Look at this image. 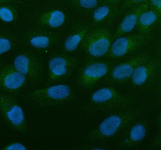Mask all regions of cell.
I'll list each match as a JSON object with an SVG mask.
<instances>
[{
  "label": "cell",
  "mask_w": 161,
  "mask_h": 150,
  "mask_svg": "<svg viewBox=\"0 0 161 150\" xmlns=\"http://www.w3.org/2000/svg\"><path fill=\"white\" fill-rule=\"evenodd\" d=\"M81 98L80 108L87 115L105 116L140 104L142 98L124 87L102 84Z\"/></svg>",
  "instance_id": "cell-1"
},
{
  "label": "cell",
  "mask_w": 161,
  "mask_h": 150,
  "mask_svg": "<svg viewBox=\"0 0 161 150\" xmlns=\"http://www.w3.org/2000/svg\"><path fill=\"white\" fill-rule=\"evenodd\" d=\"M151 113L130 124L114 142V147L119 150H131L141 147L152 134L158 123Z\"/></svg>",
  "instance_id": "cell-10"
},
{
  "label": "cell",
  "mask_w": 161,
  "mask_h": 150,
  "mask_svg": "<svg viewBox=\"0 0 161 150\" xmlns=\"http://www.w3.org/2000/svg\"><path fill=\"white\" fill-rule=\"evenodd\" d=\"M46 58L45 79L47 85L67 83L84 58L80 53L69 54L59 51Z\"/></svg>",
  "instance_id": "cell-7"
},
{
  "label": "cell",
  "mask_w": 161,
  "mask_h": 150,
  "mask_svg": "<svg viewBox=\"0 0 161 150\" xmlns=\"http://www.w3.org/2000/svg\"><path fill=\"white\" fill-rule=\"evenodd\" d=\"M92 28L87 18H77L63 33L57 51L69 54L80 53V46Z\"/></svg>",
  "instance_id": "cell-17"
},
{
  "label": "cell",
  "mask_w": 161,
  "mask_h": 150,
  "mask_svg": "<svg viewBox=\"0 0 161 150\" xmlns=\"http://www.w3.org/2000/svg\"><path fill=\"white\" fill-rule=\"evenodd\" d=\"M161 18V12L149 6L140 16L134 31L149 35L160 24Z\"/></svg>",
  "instance_id": "cell-21"
},
{
  "label": "cell",
  "mask_w": 161,
  "mask_h": 150,
  "mask_svg": "<svg viewBox=\"0 0 161 150\" xmlns=\"http://www.w3.org/2000/svg\"><path fill=\"white\" fill-rule=\"evenodd\" d=\"M149 113L151 107L142 102L131 108L109 114L87 134L86 140L102 145L114 143L130 124Z\"/></svg>",
  "instance_id": "cell-3"
},
{
  "label": "cell",
  "mask_w": 161,
  "mask_h": 150,
  "mask_svg": "<svg viewBox=\"0 0 161 150\" xmlns=\"http://www.w3.org/2000/svg\"><path fill=\"white\" fill-rule=\"evenodd\" d=\"M154 54V53L152 51L145 48L118 61L110 70L102 84H111L124 88L137 67Z\"/></svg>",
  "instance_id": "cell-12"
},
{
  "label": "cell",
  "mask_w": 161,
  "mask_h": 150,
  "mask_svg": "<svg viewBox=\"0 0 161 150\" xmlns=\"http://www.w3.org/2000/svg\"><path fill=\"white\" fill-rule=\"evenodd\" d=\"M8 59L25 76L34 88L45 79V60L44 57L37 53L22 46Z\"/></svg>",
  "instance_id": "cell-9"
},
{
  "label": "cell",
  "mask_w": 161,
  "mask_h": 150,
  "mask_svg": "<svg viewBox=\"0 0 161 150\" xmlns=\"http://www.w3.org/2000/svg\"><path fill=\"white\" fill-rule=\"evenodd\" d=\"M124 11L123 1L103 0L87 19L93 27H104L114 29Z\"/></svg>",
  "instance_id": "cell-18"
},
{
  "label": "cell",
  "mask_w": 161,
  "mask_h": 150,
  "mask_svg": "<svg viewBox=\"0 0 161 150\" xmlns=\"http://www.w3.org/2000/svg\"><path fill=\"white\" fill-rule=\"evenodd\" d=\"M30 1L1 0V28L19 31L26 25Z\"/></svg>",
  "instance_id": "cell-14"
},
{
  "label": "cell",
  "mask_w": 161,
  "mask_h": 150,
  "mask_svg": "<svg viewBox=\"0 0 161 150\" xmlns=\"http://www.w3.org/2000/svg\"><path fill=\"white\" fill-rule=\"evenodd\" d=\"M149 3L150 8L161 12V0H150L149 1Z\"/></svg>",
  "instance_id": "cell-25"
},
{
  "label": "cell",
  "mask_w": 161,
  "mask_h": 150,
  "mask_svg": "<svg viewBox=\"0 0 161 150\" xmlns=\"http://www.w3.org/2000/svg\"><path fill=\"white\" fill-rule=\"evenodd\" d=\"M75 86L68 83L34 88L25 94L28 102L39 107L70 108L80 104Z\"/></svg>",
  "instance_id": "cell-4"
},
{
  "label": "cell",
  "mask_w": 161,
  "mask_h": 150,
  "mask_svg": "<svg viewBox=\"0 0 161 150\" xmlns=\"http://www.w3.org/2000/svg\"><path fill=\"white\" fill-rule=\"evenodd\" d=\"M30 83L8 59L0 62V93L19 96L28 91Z\"/></svg>",
  "instance_id": "cell-15"
},
{
  "label": "cell",
  "mask_w": 161,
  "mask_h": 150,
  "mask_svg": "<svg viewBox=\"0 0 161 150\" xmlns=\"http://www.w3.org/2000/svg\"><path fill=\"white\" fill-rule=\"evenodd\" d=\"M2 149L4 150H25L28 149V148L24 144L16 142L11 143L7 144L4 147H3V148H2Z\"/></svg>",
  "instance_id": "cell-23"
},
{
  "label": "cell",
  "mask_w": 161,
  "mask_h": 150,
  "mask_svg": "<svg viewBox=\"0 0 161 150\" xmlns=\"http://www.w3.org/2000/svg\"><path fill=\"white\" fill-rule=\"evenodd\" d=\"M77 18L66 1H30L26 25L62 34Z\"/></svg>",
  "instance_id": "cell-2"
},
{
  "label": "cell",
  "mask_w": 161,
  "mask_h": 150,
  "mask_svg": "<svg viewBox=\"0 0 161 150\" xmlns=\"http://www.w3.org/2000/svg\"><path fill=\"white\" fill-rule=\"evenodd\" d=\"M149 7V1L145 0L126 9L114 29L115 39L134 32L140 16Z\"/></svg>",
  "instance_id": "cell-19"
},
{
  "label": "cell",
  "mask_w": 161,
  "mask_h": 150,
  "mask_svg": "<svg viewBox=\"0 0 161 150\" xmlns=\"http://www.w3.org/2000/svg\"><path fill=\"white\" fill-rule=\"evenodd\" d=\"M115 39L114 28L92 27L80 46V53L87 58H105Z\"/></svg>",
  "instance_id": "cell-11"
},
{
  "label": "cell",
  "mask_w": 161,
  "mask_h": 150,
  "mask_svg": "<svg viewBox=\"0 0 161 150\" xmlns=\"http://www.w3.org/2000/svg\"><path fill=\"white\" fill-rule=\"evenodd\" d=\"M161 62L154 54L137 67L124 88L139 97L152 95L160 86Z\"/></svg>",
  "instance_id": "cell-5"
},
{
  "label": "cell",
  "mask_w": 161,
  "mask_h": 150,
  "mask_svg": "<svg viewBox=\"0 0 161 150\" xmlns=\"http://www.w3.org/2000/svg\"><path fill=\"white\" fill-rule=\"evenodd\" d=\"M103 0H69V8L77 18H86L90 14Z\"/></svg>",
  "instance_id": "cell-22"
},
{
  "label": "cell",
  "mask_w": 161,
  "mask_h": 150,
  "mask_svg": "<svg viewBox=\"0 0 161 150\" xmlns=\"http://www.w3.org/2000/svg\"><path fill=\"white\" fill-rule=\"evenodd\" d=\"M149 35L133 32L115 39L105 58L118 62L145 49Z\"/></svg>",
  "instance_id": "cell-13"
},
{
  "label": "cell",
  "mask_w": 161,
  "mask_h": 150,
  "mask_svg": "<svg viewBox=\"0 0 161 150\" xmlns=\"http://www.w3.org/2000/svg\"><path fill=\"white\" fill-rule=\"evenodd\" d=\"M155 135L154 138L152 141V148L153 149H159L161 147V130L160 128L158 129V132L155 133Z\"/></svg>",
  "instance_id": "cell-24"
},
{
  "label": "cell",
  "mask_w": 161,
  "mask_h": 150,
  "mask_svg": "<svg viewBox=\"0 0 161 150\" xmlns=\"http://www.w3.org/2000/svg\"><path fill=\"white\" fill-rule=\"evenodd\" d=\"M19 32L22 46L44 57L58 50L62 34L30 25L25 26Z\"/></svg>",
  "instance_id": "cell-8"
},
{
  "label": "cell",
  "mask_w": 161,
  "mask_h": 150,
  "mask_svg": "<svg viewBox=\"0 0 161 150\" xmlns=\"http://www.w3.org/2000/svg\"><path fill=\"white\" fill-rule=\"evenodd\" d=\"M117 62L105 58H84L74 75L75 88L87 93L101 85Z\"/></svg>",
  "instance_id": "cell-6"
},
{
  "label": "cell",
  "mask_w": 161,
  "mask_h": 150,
  "mask_svg": "<svg viewBox=\"0 0 161 150\" xmlns=\"http://www.w3.org/2000/svg\"><path fill=\"white\" fill-rule=\"evenodd\" d=\"M22 47L19 31L0 28V56L6 59Z\"/></svg>",
  "instance_id": "cell-20"
},
{
  "label": "cell",
  "mask_w": 161,
  "mask_h": 150,
  "mask_svg": "<svg viewBox=\"0 0 161 150\" xmlns=\"http://www.w3.org/2000/svg\"><path fill=\"white\" fill-rule=\"evenodd\" d=\"M19 96L0 93V113L7 125L21 134L27 131L26 119Z\"/></svg>",
  "instance_id": "cell-16"
}]
</instances>
